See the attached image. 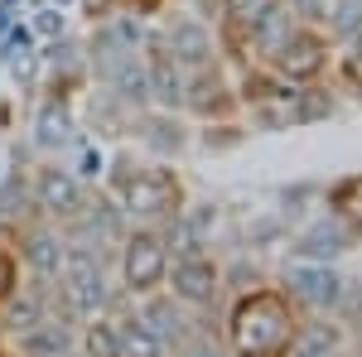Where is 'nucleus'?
Masks as SVG:
<instances>
[{
  "instance_id": "obj_12",
  "label": "nucleus",
  "mask_w": 362,
  "mask_h": 357,
  "mask_svg": "<svg viewBox=\"0 0 362 357\" xmlns=\"http://www.w3.org/2000/svg\"><path fill=\"white\" fill-rule=\"evenodd\" d=\"M145 83H150V107L155 111H179L184 107V83H189V73H184L160 44L145 54Z\"/></svg>"
},
{
  "instance_id": "obj_22",
  "label": "nucleus",
  "mask_w": 362,
  "mask_h": 357,
  "mask_svg": "<svg viewBox=\"0 0 362 357\" xmlns=\"http://www.w3.org/2000/svg\"><path fill=\"white\" fill-rule=\"evenodd\" d=\"M145 126H150V145L155 150H165V155H174L179 145H184V136H179V121H174V111H150L145 116Z\"/></svg>"
},
{
  "instance_id": "obj_26",
  "label": "nucleus",
  "mask_w": 362,
  "mask_h": 357,
  "mask_svg": "<svg viewBox=\"0 0 362 357\" xmlns=\"http://www.w3.org/2000/svg\"><path fill=\"white\" fill-rule=\"evenodd\" d=\"M343 73H348V78L362 87V29L353 34V39H348V58H343Z\"/></svg>"
},
{
  "instance_id": "obj_11",
  "label": "nucleus",
  "mask_w": 362,
  "mask_h": 357,
  "mask_svg": "<svg viewBox=\"0 0 362 357\" xmlns=\"http://www.w3.org/2000/svg\"><path fill=\"white\" fill-rule=\"evenodd\" d=\"M63 237H58V227L49 222H39V227H20V266L34 285H54L58 275V261H63Z\"/></svg>"
},
{
  "instance_id": "obj_7",
  "label": "nucleus",
  "mask_w": 362,
  "mask_h": 357,
  "mask_svg": "<svg viewBox=\"0 0 362 357\" xmlns=\"http://www.w3.org/2000/svg\"><path fill=\"white\" fill-rule=\"evenodd\" d=\"M285 295L309 314H329L343 304L348 280L334 271V261H295V266H285Z\"/></svg>"
},
{
  "instance_id": "obj_13",
  "label": "nucleus",
  "mask_w": 362,
  "mask_h": 357,
  "mask_svg": "<svg viewBox=\"0 0 362 357\" xmlns=\"http://www.w3.org/2000/svg\"><path fill=\"white\" fill-rule=\"evenodd\" d=\"M353 242H358V237H353V232H348V227L329 213V218H319L314 227H305V232H300L295 256H300V261H338V256L353 247Z\"/></svg>"
},
{
  "instance_id": "obj_9",
  "label": "nucleus",
  "mask_w": 362,
  "mask_h": 357,
  "mask_svg": "<svg viewBox=\"0 0 362 357\" xmlns=\"http://www.w3.org/2000/svg\"><path fill=\"white\" fill-rule=\"evenodd\" d=\"M237 107H242L237 87L227 83L213 63L189 73V83H184V107H179V111H194L198 121H232Z\"/></svg>"
},
{
  "instance_id": "obj_23",
  "label": "nucleus",
  "mask_w": 362,
  "mask_h": 357,
  "mask_svg": "<svg viewBox=\"0 0 362 357\" xmlns=\"http://www.w3.org/2000/svg\"><path fill=\"white\" fill-rule=\"evenodd\" d=\"M20 290H25V266H20V251L0 242V309L15 300Z\"/></svg>"
},
{
  "instance_id": "obj_30",
  "label": "nucleus",
  "mask_w": 362,
  "mask_h": 357,
  "mask_svg": "<svg viewBox=\"0 0 362 357\" xmlns=\"http://www.w3.org/2000/svg\"><path fill=\"white\" fill-rule=\"evenodd\" d=\"M0 343H5V309H0Z\"/></svg>"
},
{
  "instance_id": "obj_16",
  "label": "nucleus",
  "mask_w": 362,
  "mask_h": 357,
  "mask_svg": "<svg viewBox=\"0 0 362 357\" xmlns=\"http://www.w3.org/2000/svg\"><path fill=\"white\" fill-rule=\"evenodd\" d=\"M338 111L334 102V87H319V83H300L290 97H285V111H280V121L285 126H314V121H329Z\"/></svg>"
},
{
  "instance_id": "obj_25",
  "label": "nucleus",
  "mask_w": 362,
  "mask_h": 357,
  "mask_svg": "<svg viewBox=\"0 0 362 357\" xmlns=\"http://www.w3.org/2000/svg\"><path fill=\"white\" fill-rule=\"evenodd\" d=\"M34 34H44V39L63 34V10H58V5H44V10H39V20H34Z\"/></svg>"
},
{
  "instance_id": "obj_20",
  "label": "nucleus",
  "mask_w": 362,
  "mask_h": 357,
  "mask_svg": "<svg viewBox=\"0 0 362 357\" xmlns=\"http://www.w3.org/2000/svg\"><path fill=\"white\" fill-rule=\"evenodd\" d=\"M78 357H121V348H116V329H112V314H92V319H83Z\"/></svg>"
},
{
  "instance_id": "obj_24",
  "label": "nucleus",
  "mask_w": 362,
  "mask_h": 357,
  "mask_svg": "<svg viewBox=\"0 0 362 357\" xmlns=\"http://www.w3.org/2000/svg\"><path fill=\"white\" fill-rule=\"evenodd\" d=\"M285 10L300 20V25H319L324 29V15H329V0H285Z\"/></svg>"
},
{
  "instance_id": "obj_19",
  "label": "nucleus",
  "mask_w": 362,
  "mask_h": 357,
  "mask_svg": "<svg viewBox=\"0 0 362 357\" xmlns=\"http://www.w3.org/2000/svg\"><path fill=\"white\" fill-rule=\"evenodd\" d=\"M34 140H39L44 150H58V145H68V140H73V111L63 107L58 97H49V102L39 107V121H34Z\"/></svg>"
},
{
  "instance_id": "obj_31",
  "label": "nucleus",
  "mask_w": 362,
  "mask_h": 357,
  "mask_svg": "<svg viewBox=\"0 0 362 357\" xmlns=\"http://www.w3.org/2000/svg\"><path fill=\"white\" fill-rule=\"evenodd\" d=\"M49 5H68V0H49Z\"/></svg>"
},
{
  "instance_id": "obj_18",
  "label": "nucleus",
  "mask_w": 362,
  "mask_h": 357,
  "mask_svg": "<svg viewBox=\"0 0 362 357\" xmlns=\"http://www.w3.org/2000/svg\"><path fill=\"white\" fill-rule=\"evenodd\" d=\"M329 213H334L353 237H362V174H348L329 189Z\"/></svg>"
},
{
  "instance_id": "obj_27",
  "label": "nucleus",
  "mask_w": 362,
  "mask_h": 357,
  "mask_svg": "<svg viewBox=\"0 0 362 357\" xmlns=\"http://www.w3.org/2000/svg\"><path fill=\"white\" fill-rule=\"evenodd\" d=\"M83 174H87V179L102 174V155H97V150H87V155H83Z\"/></svg>"
},
{
  "instance_id": "obj_29",
  "label": "nucleus",
  "mask_w": 362,
  "mask_h": 357,
  "mask_svg": "<svg viewBox=\"0 0 362 357\" xmlns=\"http://www.w3.org/2000/svg\"><path fill=\"white\" fill-rule=\"evenodd\" d=\"M15 5H20V0H0V34L10 29V15H15Z\"/></svg>"
},
{
  "instance_id": "obj_3",
  "label": "nucleus",
  "mask_w": 362,
  "mask_h": 357,
  "mask_svg": "<svg viewBox=\"0 0 362 357\" xmlns=\"http://www.w3.org/2000/svg\"><path fill=\"white\" fill-rule=\"evenodd\" d=\"M169 256H174V247H169L160 222H140L131 232H121V285H126L131 300H145V295L165 290Z\"/></svg>"
},
{
  "instance_id": "obj_14",
  "label": "nucleus",
  "mask_w": 362,
  "mask_h": 357,
  "mask_svg": "<svg viewBox=\"0 0 362 357\" xmlns=\"http://www.w3.org/2000/svg\"><path fill=\"white\" fill-rule=\"evenodd\" d=\"M140 319L165 338V348H184V343H189L184 304L174 300V295H165V290H155V295H145V300H140Z\"/></svg>"
},
{
  "instance_id": "obj_2",
  "label": "nucleus",
  "mask_w": 362,
  "mask_h": 357,
  "mask_svg": "<svg viewBox=\"0 0 362 357\" xmlns=\"http://www.w3.org/2000/svg\"><path fill=\"white\" fill-rule=\"evenodd\" d=\"M121 213L131 222H174L189 208V189L169 165H140L126 184H121Z\"/></svg>"
},
{
  "instance_id": "obj_15",
  "label": "nucleus",
  "mask_w": 362,
  "mask_h": 357,
  "mask_svg": "<svg viewBox=\"0 0 362 357\" xmlns=\"http://www.w3.org/2000/svg\"><path fill=\"white\" fill-rule=\"evenodd\" d=\"M20 338V357H73L78 353V333L68 329L63 319H39L34 329H25V333H15Z\"/></svg>"
},
{
  "instance_id": "obj_10",
  "label": "nucleus",
  "mask_w": 362,
  "mask_h": 357,
  "mask_svg": "<svg viewBox=\"0 0 362 357\" xmlns=\"http://www.w3.org/2000/svg\"><path fill=\"white\" fill-rule=\"evenodd\" d=\"M184 73H194V68H208L213 63V54H218V34L203 25V20H194V15H184V20H174V25L165 29V44H160Z\"/></svg>"
},
{
  "instance_id": "obj_5",
  "label": "nucleus",
  "mask_w": 362,
  "mask_h": 357,
  "mask_svg": "<svg viewBox=\"0 0 362 357\" xmlns=\"http://www.w3.org/2000/svg\"><path fill=\"white\" fill-rule=\"evenodd\" d=\"M329 49H334V39H329L319 25H300V20H295V25L285 29V39L271 49L266 68H271L276 78H285L290 87L319 83V78L329 73V58H334Z\"/></svg>"
},
{
  "instance_id": "obj_21",
  "label": "nucleus",
  "mask_w": 362,
  "mask_h": 357,
  "mask_svg": "<svg viewBox=\"0 0 362 357\" xmlns=\"http://www.w3.org/2000/svg\"><path fill=\"white\" fill-rule=\"evenodd\" d=\"M362 29V0H329V15H324V34L334 44H348Z\"/></svg>"
},
{
  "instance_id": "obj_1",
  "label": "nucleus",
  "mask_w": 362,
  "mask_h": 357,
  "mask_svg": "<svg viewBox=\"0 0 362 357\" xmlns=\"http://www.w3.org/2000/svg\"><path fill=\"white\" fill-rule=\"evenodd\" d=\"M305 333V309L280 285H251L232 300L227 353L232 357H290Z\"/></svg>"
},
{
  "instance_id": "obj_8",
  "label": "nucleus",
  "mask_w": 362,
  "mask_h": 357,
  "mask_svg": "<svg viewBox=\"0 0 362 357\" xmlns=\"http://www.w3.org/2000/svg\"><path fill=\"white\" fill-rule=\"evenodd\" d=\"M34 208L49 222H63L68 227L87 208L83 174H73V169H63V165H39L34 169Z\"/></svg>"
},
{
  "instance_id": "obj_28",
  "label": "nucleus",
  "mask_w": 362,
  "mask_h": 357,
  "mask_svg": "<svg viewBox=\"0 0 362 357\" xmlns=\"http://www.w3.org/2000/svg\"><path fill=\"white\" fill-rule=\"evenodd\" d=\"M290 357H338V348H295Z\"/></svg>"
},
{
  "instance_id": "obj_17",
  "label": "nucleus",
  "mask_w": 362,
  "mask_h": 357,
  "mask_svg": "<svg viewBox=\"0 0 362 357\" xmlns=\"http://www.w3.org/2000/svg\"><path fill=\"white\" fill-rule=\"evenodd\" d=\"M112 329H116V348H121V357H169L165 338L140 319V309L112 314Z\"/></svg>"
},
{
  "instance_id": "obj_6",
  "label": "nucleus",
  "mask_w": 362,
  "mask_h": 357,
  "mask_svg": "<svg viewBox=\"0 0 362 357\" xmlns=\"http://www.w3.org/2000/svg\"><path fill=\"white\" fill-rule=\"evenodd\" d=\"M223 266L208 256V251H179V256H169V295L184 304V309H208V304L223 295Z\"/></svg>"
},
{
  "instance_id": "obj_4",
  "label": "nucleus",
  "mask_w": 362,
  "mask_h": 357,
  "mask_svg": "<svg viewBox=\"0 0 362 357\" xmlns=\"http://www.w3.org/2000/svg\"><path fill=\"white\" fill-rule=\"evenodd\" d=\"M58 295H63V309L68 319H92L107 309V275H102V261H97V247L87 242H68L63 247V261H58Z\"/></svg>"
}]
</instances>
